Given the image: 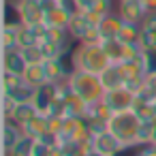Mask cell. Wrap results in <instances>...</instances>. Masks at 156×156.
<instances>
[{
    "label": "cell",
    "mask_w": 156,
    "mask_h": 156,
    "mask_svg": "<svg viewBox=\"0 0 156 156\" xmlns=\"http://www.w3.org/2000/svg\"><path fill=\"white\" fill-rule=\"evenodd\" d=\"M143 62L147 75H156V49H143Z\"/></svg>",
    "instance_id": "obj_31"
},
{
    "label": "cell",
    "mask_w": 156,
    "mask_h": 156,
    "mask_svg": "<svg viewBox=\"0 0 156 156\" xmlns=\"http://www.w3.org/2000/svg\"><path fill=\"white\" fill-rule=\"evenodd\" d=\"M152 143H156V118L152 120Z\"/></svg>",
    "instance_id": "obj_42"
},
{
    "label": "cell",
    "mask_w": 156,
    "mask_h": 156,
    "mask_svg": "<svg viewBox=\"0 0 156 156\" xmlns=\"http://www.w3.org/2000/svg\"><path fill=\"white\" fill-rule=\"evenodd\" d=\"M24 137V130L20 124H15L13 120L5 118V124H2V150H11L20 139Z\"/></svg>",
    "instance_id": "obj_16"
},
{
    "label": "cell",
    "mask_w": 156,
    "mask_h": 156,
    "mask_svg": "<svg viewBox=\"0 0 156 156\" xmlns=\"http://www.w3.org/2000/svg\"><path fill=\"white\" fill-rule=\"evenodd\" d=\"M152 145H154V150H156V143H152Z\"/></svg>",
    "instance_id": "obj_45"
},
{
    "label": "cell",
    "mask_w": 156,
    "mask_h": 156,
    "mask_svg": "<svg viewBox=\"0 0 156 156\" xmlns=\"http://www.w3.org/2000/svg\"><path fill=\"white\" fill-rule=\"evenodd\" d=\"M141 26H143V28H150V30H156V11H150Z\"/></svg>",
    "instance_id": "obj_36"
},
{
    "label": "cell",
    "mask_w": 156,
    "mask_h": 156,
    "mask_svg": "<svg viewBox=\"0 0 156 156\" xmlns=\"http://www.w3.org/2000/svg\"><path fill=\"white\" fill-rule=\"evenodd\" d=\"M135 92H130L126 86H120V88H113V90H107L103 101L111 107V111H128L133 109V103H135Z\"/></svg>",
    "instance_id": "obj_5"
},
{
    "label": "cell",
    "mask_w": 156,
    "mask_h": 156,
    "mask_svg": "<svg viewBox=\"0 0 156 156\" xmlns=\"http://www.w3.org/2000/svg\"><path fill=\"white\" fill-rule=\"evenodd\" d=\"M115 39L122 41V43H130V45L139 43V41H141V24H135V22H122V28H120V32H118Z\"/></svg>",
    "instance_id": "obj_19"
},
{
    "label": "cell",
    "mask_w": 156,
    "mask_h": 156,
    "mask_svg": "<svg viewBox=\"0 0 156 156\" xmlns=\"http://www.w3.org/2000/svg\"><path fill=\"white\" fill-rule=\"evenodd\" d=\"M54 98H56V83L47 81V83H43V86H39V88H37L32 103H34V107H37V111H39V113H45V115H47V111H49V107H51Z\"/></svg>",
    "instance_id": "obj_10"
},
{
    "label": "cell",
    "mask_w": 156,
    "mask_h": 156,
    "mask_svg": "<svg viewBox=\"0 0 156 156\" xmlns=\"http://www.w3.org/2000/svg\"><path fill=\"white\" fill-rule=\"evenodd\" d=\"M141 2L147 7V11H156V0H141Z\"/></svg>",
    "instance_id": "obj_41"
},
{
    "label": "cell",
    "mask_w": 156,
    "mask_h": 156,
    "mask_svg": "<svg viewBox=\"0 0 156 156\" xmlns=\"http://www.w3.org/2000/svg\"><path fill=\"white\" fill-rule=\"evenodd\" d=\"M75 13H71L66 7H56L51 11L45 13V26H51V28H69V22Z\"/></svg>",
    "instance_id": "obj_15"
},
{
    "label": "cell",
    "mask_w": 156,
    "mask_h": 156,
    "mask_svg": "<svg viewBox=\"0 0 156 156\" xmlns=\"http://www.w3.org/2000/svg\"><path fill=\"white\" fill-rule=\"evenodd\" d=\"M5 26H13V28L22 26V13L17 7V0H7L5 2Z\"/></svg>",
    "instance_id": "obj_24"
},
{
    "label": "cell",
    "mask_w": 156,
    "mask_h": 156,
    "mask_svg": "<svg viewBox=\"0 0 156 156\" xmlns=\"http://www.w3.org/2000/svg\"><path fill=\"white\" fill-rule=\"evenodd\" d=\"M49 156H66V152L62 150V145H54L49 150Z\"/></svg>",
    "instance_id": "obj_40"
},
{
    "label": "cell",
    "mask_w": 156,
    "mask_h": 156,
    "mask_svg": "<svg viewBox=\"0 0 156 156\" xmlns=\"http://www.w3.org/2000/svg\"><path fill=\"white\" fill-rule=\"evenodd\" d=\"M28 62L22 54L20 47L15 49H2V71L7 73H13V75H24Z\"/></svg>",
    "instance_id": "obj_9"
},
{
    "label": "cell",
    "mask_w": 156,
    "mask_h": 156,
    "mask_svg": "<svg viewBox=\"0 0 156 156\" xmlns=\"http://www.w3.org/2000/svg\"><path fill=\"white\" fill-rule=\"evenodd\" d=\"M34 92H37V88H34V86H30L28 81H24V79H22V83H17V86L9 92V96H11L15 103H32Z\"/></svg>",
    "instance_id": "obj_22"
},
{
    "label": "cell",
    "mask_w": 156,
    "mask_h": 156,
    "mask_svg": "<svg viewBox=\"0 0 156 156\" xmlns=\"http://www.w3.org/2000/svg\"><path fill=\"white\" fill-rule=\"evenodd\" d=\"M49 145H45L43 141H34V147H32V156H49Z\"/></svg>",
    "instance_id": "obj_35"
},
{
    "label": "cell",
    "mask_w": 156,
    "mask_h": 156,
    "mask_svg": "<svg viewBox=\"0 0 156 156\" xmlns=\"http://www.w3.org/2000/svg\"><path fill=\"white\" fill-rule=\"evenodd\" d=\"M75 5H77L79 11H90L92 5H94V0H75Z\"/></svg>",
    "instance_id": "obj_39"
},
{
    "label": "cell",
    "mask_w": 156,
    "mask_h": 156,
    "mask_svg": "<svg viewBox=\"0 0 156 156\" xmlns=\"http://www.w3.org/2000/svg\"><path fill=\"white\" fill-rule=\"evenodd\" d=\"M103 47H105V51H107V56H109L111 64H120V62H126V60L139 58V56L143 54L141 43L130 45V43H122V41H118V39L105 41V43H103Z\"/></svg>",
    "instance_id": "obj_4"
},
{
    "label": "cell",
    "mask_w": 156,
    "mask_h": 156,
    "mask_svg": "<svg viewBox=\"0 0 156 156\" xmlns=\"http://www.w3.org/2000/svg\"><path fill=\"white\" fill-rule=\"evenodd\" d=\"M111 115H113V111H111V107H109L105 101H98V103L88 105V113H86L88 120H103V122H109Z\"/></svg>",
    "instance_id": "obj_23"
},
{
    "label": "cell",
    "mask_w": 156,
    "mask_h": 156,
    "mask_svg": "<svg viewBox=\"0 0 156 156\" xmlns=\"http://www.w3.org/2000/svg\"><path fill=\"white\" fill-rule=\"evenodd\" d=\"M147 7L141 0H120V17L124 22H135V24H143V20L147 17Z\"/></svg>",
    "instance_id": "obj_7"
},
{
    "label": "cell",
    "mask_w": 156,
    "mask_h": 156,
    "mask_svg": "<svg viewBox=\"0 0 156 156\" xmlns=\"http://www.w3.org/2000/svg\"><path fill=\"white\" fill-rule=\"evenodd\" d=\"M86 113H88V103L71 90V94L64 101V115H69V118H86Z\"/></svg>",
    "instance_id": "obj_17"
},
{
    "label": "cell",
    "mask_w": 156,
    "mask_h": 156,
    "mask_svg": "<svg viewBox=\"0 0 156 156\" xmlns=\"http://www.w3.org/2000/svg\"><path fill=\"white\" fill-rule=\"evenodd\" d=\"M145 156H156V150H154V145H150V150L145 152Z\"/></svg>",
    "instance_id": "obj_43"
},
{
    "label": "cell",
    "mask_w": 156,
    "mask_h": 156,
    "mask_svg": "<svg viewBox=\"0 0 156 156\" xmlns=\"http://www.w3.org/2000/svg\"><path fill=\"white\" fill-rule=\"evenodd\" d=\"M22 75H13V73H7L2 71V94H9L17 83H22Z\"/></svg>",
    "instance_id": "obj_29"
},
{
    "label": "cell",
    "mask_w": 156,
    "mask_h": 156,
    "mask_svg": "<svg viewBox=\"0 0 156 156\" xmlns=\"http://www.w3.org/2000/svg\"><path fill=\"white\" fill-rule=\"evenodd\" d=\"M37 113H39V111H37L34 103H17V105L13 107V111H11L9 120H13L15 124L24 126V124H26L28 120H32V118H34Z\"/></svg>",
    "instance_id": "obj_18"
},
{
    "label": "cell",
    "mask_w": 156,
    "mask_h": 156,
    "mask_svg": "<svg viewBox=\"0 0 156 156\" xmlns=\"http://www.w3.org/2000/svg\"><path fill=\"white\" fill-rule=\"evenodd\" d=\"M90 11H94V13L107 17V15L111 13V0H94V5H92Z\"/></svg>",
    "instance_id": "obj_33"
},
{
    "label": "cell",
    "mask_w": 156,
    "mask_h": 156,
    "mask_svg": "<svg viewBox=\"0 0 156 156\" xmlns=\"http://www.w3.org/2000/svg\"><path fill=\"white\" fill-rule=\"evenodd\" d=\"M22 77H24V81H28V83L34 86V88L47 83V73H45V66H43V64H28Z\"/></svg>",
    "instance_id": "obj_20"
},
{
    "label": "cell",
    "mask_w": 156,
    "mask_h": 156,
    "mask_svg": "<svg viewBox=\"0 0 156 156\" xmlns=\"http://www.w3.org/2000/svg\"><path fill=\"white\" fill-rule=\"evenodd\" d=\"M22 130H24V135H28V137H32V139H39L43 133L49 130V115L37 113L32 120H28V122L22 126Z\"/></svg>",
    "instance_id": "obj_14"
},
{
    "label": "cell",
    "mask_w": 156,
    "mask_h": 156,
    "mask_svg": "<svg viewBox=\"0 0 156 156\" xmlns=\"http://www.w3.org/2000/svg\"><path fill=\"white\" fill-rule=\"evenodd\" d=\"M152 143H143V141H135V143H126L122 145L113 156H145V152L150 150Z\"/></svg>",
    "instance_id": "obj_26"
},
{
    "label": "cell",
    "mask_w": 156,
    "mask_h": 156,
    "mask_svg": "<svg viewBox=\"0 0 156 156\" xmlns=\"http://www.w3.org/2000/svg\"><path fill=\"white\" fill-rule=\"evenodd\" d=\"M34 141L37 139H32V137H28V135H24L11 150H2V152H7L9 156H32V147H34Z\"/></svg>",
    "instance_id": "obj_25"
},
{
    "label": "cell",
    "mask_w": 156,
    "mask_h": 156,
    "mask_svg": "<svg viewBox=\"0 0 156 156\" xmlns=\"http://www.w3.org/2000/svg\"><path fill=\"white\" fill-rule=\"evenodd\" d=\"M124 143L111 133V130H105V133H98V135H92V150L105 154V156H113Z\"/></svg>",
    "instance_id": "obj_8"
},
{
    "label": "cell",
    "mask_w": 156,
    "mask_h": 156,
    "mask_svg": "<svg viewBox=\"0 0 156 156\" xmlns=\"http://www.w3.org/2000/svg\"><path fill=\"white\" fill-rule=\"evenodd\" d=\"M88 156H105V154H101V152H96V150H90Z\"/></svg>",
    "instance_id": "obj_44"
},
{
    "label": "cell",
    "mask_w": 156,
    "mask_h": 156,
    "mask_svg": "<svg viewBox=\"0 0 156 156\" xmlns=\"http://www.w3.org/2000/svg\"><path fill=\"white\" fill-rule=\"evenodd\" d=\"M17 30L20 28L2 26V49H15V47H20V43H17Z\"/></svg>",
    "instance_id": "obj_28"
},
{
    "label": "cell",
    "mask_w": 156,
    "mask_h": 156,
    "mask_svg": "<svg viewBox=\"0 0 156 156\" xmlns=\"http://www.w3.org/2000/svg\"><path fill=\"white\" fill-rule=\"evenodd\" d=\"M141 47L143 49H156V30H150V28H143L141 26Z\"/></svg>",
    "instance_id": "obj_30"
},
{
    "label": "cell",
    "mask_w": 156,
    "mask_h": 156,
    "mask_svg": "<svg viewBox=\"0 0 156 156\" xmlns=\"http://www.w3.org/2000/svg\"><path fill=\"white\" fill-rule=\"evenodd\" d=\"M122 17H120V13L118 15H113V13H109L98 26H96V30H98V37H101V41L105 43V41H111V39H115L118 37V32H120V28H122Z\"/></svg>",
    "instance_id": "obj_13"
},
{
    "label": "cell",
    "mask_w": 156,
    "mask_h": 156,
    "mask_svg": "<svg viewBox=\"0 0 156 156\" xmlns=\"http://www.w3.org/2000/svg\"><path fill=\"white\" fill-rule=\"evenodd\" d=\"M101 81H103L105 90H113V88L124 86V79H122L120 66H118V64H109V66L101 73Z\"/></svg>",
    "instance_id": "obj_21"
},
{
    "label": "cell",
    "mask_w": 156,
    "mask_h": 156,
    "mask_svg": "<svg viewBox=\"0 0 156 156\" xmlns=\"http://www.w3.org/2000/svg\"><path fill=\"white\" fill-rule=\"evenodd\" d=\"M109 130L126 145V143H135L139 141V126H141V120L139 115L128 109V111H115L109 120Z\"/></svg>",
    "instance_id": "obj_3"
},
{
    "label": "cell",
    "mask_w": 156,
    "mask_h": 156,
    "mask_svg": "<svg viewBox=\"0 0 156 156\" xmlns=\"http://www.w3.org/2000/svg\"><path fill=\"white\" fill-rule=\"evenodd\" d=\"M20 49H22V54H24V58H26V62H28V64H43V62H45V54H43L41 45L20 47Z\"/></svg>",
    "instance_id": "obj_27"
},
{
    "label": "cell",
    "mask_w": 156,
    "mask_h": 156,
    "mask_svg": "<svg viewBox=\"0 0 156 156\" xmlns=\"http://www.w3.org/2000/svg\"><path fill=\"white\" fill-rule=\"evenodd\" d=\"M145 88L156 96V75H147V77H145Z\"/></svg>",
    "instance_id": "obj_38"
},
{
    "label": "cell",
    "mask_w": 156,
    "mask_h": 156,
    "mask_svg": "<svg viewBox=\"0 0 156 156\" xmlns=\"http://www.w3.org/2000/svg\"><path fill=\"white\" fill-rule=\"evenodd\" d=\"M139 141L152 143V120H141V126H139Z\"/></svg>",
    "instance_id": "obj_32"
},
{
    "label": "cell",
    "mask_w": 156,
    "mask_h": 156,
    "mask_svg": "<svg viewBox=\"0 0 156 156\" xmlns=\"http://www.w3.org/2000/svg\"><path fill=\"white\" fill-rule=\"evenodd\" d=\"M39 5L43 7V11L47 13V11H51V9H56V7H60V0H39Z\"/></svg>",
    "instance_id": "obj_37"
},
{
    "label": "cell",
    "mask_w": 156,
    "mask_h": 156,
    "mask_svg": "<svg viewBox=\"0 0 156 156\" xmlns=\"http://www.w3.org/2000/svg\"><path fill=\"white\" fill-rule=\"evenodd\" d=\"M92 24L86 20V15L81 13V11H77L73 17H71V22H69V34H71V39H75V41H79V43H83L86 39H88V34L92 32Z\"/></svg>",
    "instance_id": "obj_11"
},
{
    "label": "cell",
    "mask_w": 156,
    "mask_h": 156,
    "mask_svg": "<svg viewBox=\"0 0 156 156\" xmlns=\"http://www.w3.org/2000/svg\"><path fill=\"white\" fill-rule=\"evenodd\" d=\"M17 103L9 96V94H2V113H5V118H9L11 115V111H13V107H15Z\"/></svg>",
    "instance_id": "obj_34"
},
{
    "label": "cell",
    "mask_w": 156,
    "mask_h": 156,
    "mask_svg": "<svg viewBox=\"0 0 156 156\" xmlns=\"http://www.w3.org/2000/svg\"><path fill=\"white\" fill-rule=\"evenodd\" d=\"M17 7L22 13V24H26V26L45 24V11L39 5V0H17Z\"/></svg>",
    "instance_id": "obj_6"
},
{
    "label": "cell",
    "mask_w": 156,
    "mask_h": 156,
    "mask_svg": "<svg viewBox=\"0 0 156 156\" xmlns=\"http://www.w3.org/2000/svg\"><path fill=\"white\" fill-rule=\"evenodd\" d=\"M111 64L103 43H79V47L73 51V69H81L88 73L101 75Z\"/></svg>",
    "instance_id": "obj_1"
},
{
    "label": "cell",
    "mask_w": 156,
    "mask_h": 156,
    "mask_svg": "<svg viewBox=\"0 0 156 156\" xmlns=\"http://www.w3.org/2000/svg\"><path fill=\"white\" fill-rule=\"evenodd\" d=\"M66 81H69L71 90H73L77 96H81L88 105L103 101V96H105V92H107L105 86H103V81H101V75L88 73V71H81V69H73Z\"/></svg>",
    "instance_id": "obj_2"
},
{
    "label": "cell",
    "mask_w": 156,
    "mask_h": 156,
    "mask_svg": "<svg viewBox=\"0 0 156 156\" xmlns=\"http://www.w3.org/2000/svg\"><path fill=\"white\" fill-rule=\"evenodd\" d=\"M43 66H45V73H47V81H51V83L66 81L69 75H71V71L64 64V58H47L43 62Z\"/></svg>",
    "instance_id": "obj_12"
}]
</instances>
